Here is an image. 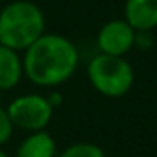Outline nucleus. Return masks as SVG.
I'll return each instance as SVG.
<instances>
[{"instance_id":"12","label":"nucleus","mask_w":157,"mask_h":157,"mask_svg":"<svg viewBox=\"0 0 157 157\" xmlns=\"http://www.w3.org/2000/svg\"><path fill=\"white\" fill-rule=\"evenodd\" d=\"M0 157H9V155H7V154H5V150H4V149H2V147H0Z\"/></svg>"},{"instance_id":"9","label":"nucleus","mask_w":157,"mask_h":157,"mask_svg":"<svg viewBox=\"0 0 157 157\" xmlns=\"http://www.w3.org/2000/svg\"><path fill=\"white\" fill-rule=\"evenodd\" d=\"M58 157H106V155L96 144L75 142V144L66 147Z\"/></svg>"},{"instance_id":"6","label":"nucleus","mask_w":157,"mask_h":157,"mask_svg":"<svg viewBox=\"0 0 157 157\" xmlns=\"http://www.w3.org/2000/svg\"><path fill=\"white\" fill-rule=\"evenodd\" d=\"M123 21L135 32H150L157 27V0H127Z\"/></svg>"},{"instance_id":"5","label":"nucleus","mask_w":157,"mask_h":157,"mask_svg":"<svg viewBox=\"0 0 157 157\" xmlns=\"http://www.w3.org/2000/svg\"><path fill=\"white\" fill-rule=\"evenodd\" d=\"M137 32L123 19H113L101 25L96 36L100 54L123 58L135 46Z\"/></svg>"},{"instance_id":"4","label":"nucleus","mask_w":157,"mask_h":157,"mask_svg":"<svg viewBox=\"0 0 157 157\" xmlns=\"http://www.w3.org/2000/svg\"><path fill=\"white\" fill-rule=\"evenodd\" d=\"M5 110L14 128L17 127L29 133L46 130L54 113V108L48 103L46 96L37 95V93L17 96L9 103Z\"/></svg>"},{"instance_id":"7","label":"nucleus","mask_w":157,"mask_h":157,"mask_svg":"<svg viewBox=\"0 0 157 157\" xmlns=\"http://www.w3.org/2000/svg\"><path fill=\"white\" fill-rule=\"evenodd\" d=\"M58 145L51 133L46 130L32 132L19 144L15 157H56Z\"/></svg>"},{"instance_id":"1","label":"nucleus","mask_w":157,"mask_h":157,"mask_svg":"<svg viewBox=\"0 0 157 157\" xmlns=\"http://www.w3.org/2000/svg\"><path fill=\"white\" fill-rule=\"evenodd\" d=\"M78 48L61 34H42L22 56L24 76L41 88H58L76 73Z\"/></svg>"},{"instance_id":"2","label":"nucleus","mask_w":157,"mask_h":157,"mask_svg":"<svg viewBox=\"0 0 157 157\" xmlns=\"http://www.w3.org/2000/svg\"><path fill=\"white\" fill-rule=\"evenodd\" d=\"M46 29L44 12L29 0H15L0 10V44L21 52L34 44Z\"/></svg>"},{"instance_id":"10","label":"nucleus","mask_w":157,"mask_h":157,"mask_svg":"<svg viewBox=\"0 0 157 157\" xmlns=\"http://www.w3.org/2000/svg\"><path fill=\"white\" fill-rule=\"evenodd\" d=\"M12 133H14V125L9 118V113L4 106H0V147L12 139Z\"/></svg>"},{"instance_id":"8","label":"nucleus","mask_w":157,"mask_h":157,"mask_svg":"<svg viewBox=\"0 0 157 157\" xmlns=\"http://www.w3.org/2000/svg\"><path fill=\"white\" fill-rule=\"evenodd\" d=\"M24 76L22 56L0 44V90H12Z\"/></svg>"},{"instance_id":"3","label":"nucleus","mask_w":157,"mask_h":157,"mask_svg":"<svg viewBox=\"0 0 157 157\" xmlns=\"http://www.w3.org/2000/svg\"><path fill=\"white\" fill-rule=\"evenodd\" d=\"M88 79L91 86L106 98H120L132 90L135 71L125 58L96 54L88 63Z\"/></svg>"},{"instance_id":"11","label":"nucleus","mask_w":157,"mask_h":157,"mask_svg":"<svg viewBox=\"0 0 157 157\" xmlns=\"http://www.w3.org/2000/svg\"><path fill=\"white\" fill-rule=\"evenodd\" d=\"M46 100H48V103L52 106V108H58V106H61L63 103V95L59 91H51L46 95Z\"/></svg>"}]
</instances>
